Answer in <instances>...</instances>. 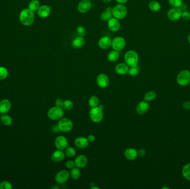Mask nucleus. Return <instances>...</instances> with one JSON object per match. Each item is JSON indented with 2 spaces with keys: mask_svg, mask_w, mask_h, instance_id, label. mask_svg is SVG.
Masks as SVG:
<instances>
[{
  "mask_svg": "<svg viewBox=\"0 0 190 189\" xmlns=\"http://www.w3.org/2000/svg\"><path fill=\"white\" fill-rule=\"evenodd\" d=\"M0 189H11L12 185L10 182L7 181H5L1 182L0 184Z\"/></svg>",
  "mask_w": 190,
  "mask_h": 189,
  "instance_id": "obj_40",
  "label": "nucleus"
},
{
  "mask_svg": "<svg viewBox=\"0 0 190 189\" xmlns=\"http://www.w3.org/2000/svg\"><path fill=\"white\" fill-rule=\"evenodd\" d=\"M104 2H105V3H109V2H111L112 0H102Z\"/></svg>",
  "mask_w": 190,
  "mask_h": 189,
  "instance_id": "obj_50",
  "label": "nucleus"
},
{
  "mask_svg": "<svg viewBox=\"0 0 190 189\" xmlns=\"http://www.w3.org/2000/svg\"><path fill=\"white\" fill-rule=\"evenodd\" d=\"M182 173L185 179L190 180V163H188L183 166Z\"/></svg>",
  "mask_w": 190,
  "mask_h": 189,
  "instance_id": "obj_30",
  "label": "nucleus"
},
{
  "mask_svg": "<svg viewBox=\"0 0 190 189\" xmlns=\"http://www.w3.org/2000/svg\"><path fill=\"white\" fill-rule=\"evenodd\" d=\"M120 57V53L119 51L113 50L111 51L107 55V59L111 62H115L119 60Z\"/></svg>",
  "mask_w": 190,
  "mask_h": 189,
  "instance_id": "obj_26",
  "label": "nucleus"
},
{
  "mask_svg": "<svg viewBox=\"0 0 190 189\" xmlns=\"http://www.w3.org/2000/svg\"><path fill=\"white\" fill-rule=\"evenodd\" d=\"M11 102L7 99H4L0 102V113L6 114L11 108Z\"/></svg>",
  "mask_w": 190,
  "mask_h": 189,
  "instance_id": "obj_23",
  "label": "nucleus"
},
{
  "mask_svg": "<svg viewBox=\"0 0 190 189\" xmlns=\"http://www.w3.org/2000/svg\"><path fill=\"white\" fill-rule=\"evenodd\" d=\"M40 7V4L38 0H32L29 4V9L33 11L38 10Z\"/></svg>",
  "mask_w": 190,
  "mask_h": 189,
  "instance_id": "obj_32",
  "label": "nucleus"
},
{
  "mask_svg": "<svg viewBox=\"0 0 190 189\" xmlns=\"http://www.w3.org/2000/svg\"><path fill=\"white\" fill-rule=\"evenodd\" d=\"M67 139L63 136H59L57 137L55 140V145L57 149L63 150L68 147Z\"/></svg>",
  "mask_w": 190,
  "mask_h": 189,
  "instance_id": "obj_12",
  "label": "nucleus"
},
{
  "mask_svg": "<svg viewBox=\"0 0 190 189\" xmlns=\"http://www.w3.org/2000/svg\"><path fill=\"white\" fill-rule=\"evenodd\" d=\"M70 177V174L66 170H62L57 172L55 180L58 184H62L67 182Z\"/></svg>",
  "mask_w": 190,
  "mask_h": 189,
  "instance_id": "obj_9",
  "label": "nucleus"
},
{
  "mask_svg": "<svg viewBox=\"0 0 190 189\" xmlns=\"http://www.w3.org/2000/svg\"><path fill=\"white\" fill-rule=\"evenodd\" d=\"M85 41L84 37L78 36L72 41V46L75 49H80L84 46Z\"/></svg>",
  "mask_w": 190,
  "mask_h": 189,
  "instance_id": "obj_24",
  "label": "nucleus"
},
{
  "mask_svg": "<svg viewBox=\"0 0 190 189\" xmlns=\"http://www.w3.org/2000/svg\"><path fill=\"white\" fill-rule=\"evenodd\" d=\"M183 107L185 109H187V110L190 109V102L187 101V102H184V103L183 104Z\"/></svg>",
  "mask_w": 190,
  "mask_h": 189,
  "instance_id": "obj_45",
  "label": "nucleus"
},
{
  "mask_svg": "<svg viewBox=\"0 0 190 189\" xmlns=\"http://www.w3.org/2000/svg\"><path fill=\"white\" fill-rule=\"evenodd\" d=\"M8 76V70L3 67H0V79H5Z\"/></svg>",
  "mask_w": 190,
  "mask_h": 189,
  "instance_id": "obj_38",
  "label": "nucleus"
},
{
  "mask_svg": "<svg viewBox=\"0 0 190 189\" xmlns=\"http://www.w3.org/2000/svg\"><path fill=\"white\" fill-rule=\"evenodd\" d=\"M182 11L179 7H173L170 9L167 13V17L171 21H176L181 17Z\"/></svg>",
  "mask_w": 190,
  "mask_h": 189,
  "instance_id": "obj_10",
  "label": "nucleus"
},
{
  "mask_svg": "<svg viewBox=\"0 0 190 189\" xmlns=\"http://www.w3.org/2000/svg\"><path fill=\"white\" fill-rule=\"evenodd\" d=\"M74 107V103L70 100H66L63 102V104L62 108L65 110H71Z\"/></svg>",
  "mask_w": 190,
  "mask_h": 189,
  "instance_id": "obj_34",
  "label": "nucleus"
},
{
  "mask_svg": "<svg viewBox=\"0 0 190 189\" xmlns=\"http://www.w3.org/2000/svg\"><path fill=\"white\" fill-rule=\"evenodd\" d=\"M91 3L87 0H82L78 5V10L80 13H86L90 10Z\"/></svg>",
  "mask_w": 190,
  "mask_h": 189,
  "instance_id": "obj_17",
  "label": "nucleus"
},
{
  "mask_svg": "<svg viewBox=\"0 0 190 189\" xmlns=\"http://www.w3.org/2000/svg\"><path fill=\"white\" fill-rule=\"evenodd\" d=\"M125 63L130 67L136 66L138 63L139 57L136 52L133 50L127 51L124 57Z\"/></svg>",
  "mask_w": 190,
  "mask_h": 189,
  "instance_id": "obj_2",
  "label": "nucleus"
},
{
  "mask_svg": "<svg viewBox=\"0 0 190 189\" xmlns=\"http://www.w3.org/2000/svg\"><path fill=\"white\" fill-rule=\"evenodd\" d=\"M1 120L2 123L5 125H10L12 123V119L10 116L4 115L1 117Z\"/></svg>",
  "mask_w": 190,
  "mask_h": 189,
  "instance_id": "obj_35",
  "label": "nucleus"
},
{
  "mask_svg": "<svg viewBox=\"0 0 190 189\" xmlns=\"http://www.w3.org/2000/svg\"><path fill=\"white\" fill-rule=\"evenodd\" d=\"M66 166L67 168L70 169H72L76 166L74 161H72V160L67 161L66 163Z\"/></svg>",
  "mask_w": 190,
  "mask_h": 189,
  "instance_id": "obj_42",
  "label": "nucleus"
},
{
  "mask_svg": "<svg viewBox=\"0 0 190 189\" xmlns=\"http://www.w3.org/2000/svg\"><path fill=\"white\" fill-rule=\"evenodd\" d=\"M150 109L149 103L146 101H142L140 102L136 107V112L139 115H144Z\"/></svg>",
  "mask_w": 190,
  "mask_h": 189,
  "instance_id": "obj_13",
  "label": "nucleus"
},
{
  "mask_svg": "<svg viewBox=\"0 0 190 189\" xmlns=\"http://www.w3.org/2000/svg\"><path fill=\"white\" fill-rule=\"evenodd\" d=\"M65 155L68 157L72 158V157L74 156V155H76V150L74 147H67L65 149Z\"/></svg>",
  "mask_w": 190,
  "mask_h": 189,
  "instance_id": "obj_36",
  "label": "nucleus"
},
{
  "mask_svg": "<svg viewBox=\"0 0 190 189\" xmlns=\"http://www.w3.org/2000/svg\"><path fill=\"white\" fill-rule=\"evenodd\" d=\"M169 5L173 7H179L182 4V0H169Z\"/></svg>",
  "mask_w": 190,
  "mask_h": 189,
  "instance_id": "obj_39",
  "label": "nucleus"
},
{
  "mask_svg": "<svg viewBox=\"0 0 190 189\" xmlns=\"http://www.w3.org/2000/svg\"><path fill=\"white\" fill-rule=\"evenodd\" d=\"M59 130L63 133H68L73 129L74 124L70 119L67 118H62L57 124Z\"/></svg>",
  "mask_w": 190,
  "mask_h": 189,
  "instance_id": "obj_4",
  "label": "nucleus"
},
{
  "mask_svg": "<svg viewBox=\"0 0 190 189\" xmlns=\"http://www.w3.org/2000/svg\"><path fill=\"white\" fill-rule=\"evenodd\" d=\"M188 41L189 42V43L190 44V34H189V35L188 36Z\"/></svg>",
  "mask_w": 190,
  "mask_h": 189,
  "instance_id": "obj_51",
  "label": "nucleus"
},
{
  "mask_svg": "<svg viewBox=\"0 0 190 189\" xmlns=\"http://www.w3.org/2000/svg\"><path fill=\"white\" fill-rule=\"evenodd\" d=\"M127 14V9L123 4H118L113 8V17L118 20H123Z\"/></svg>",
  "mask_w": 190,
  "mask_h": 189,
  "instance_id": "obj_5",
  "label": "nucleus"
},
{
  "mask_svg": "<svg viewBox=\"0 0 190 189\" xmlns=\"http://www.w3.org/2000/svg\"><path fill=\"white\" fill-rule=\"evenodd\" d=\"M108 27L112 32L119 31L120 28V21L116 18H111L108 21Z\"/></svg>",
  "mask_w": 190,
  "mask_h": 189,
  "instance_id": "obj_19",
  "label": "nucleus"
},
{
  "mask_svg": "<svg viewBox=\"0 0 190 189\" xmlns=\"http://www.w3.org/2000/svg\"><path fill=\"white\" fill-rule=\"evenodd\" d=\"M47 116L52 120H58L63 116V109L61 107L55 106L49 109L47 112Z\"/></svg>",
  "mask_w": 190,
  "mask_h": 189,
  "instance_id": "obj_6",
  "label": "nucleus"
},
{
  "mask_svg": "<svg viewBox=\"0 0 190 189\" xmlns=\"http://www.w3.org/2000/svg\"><path fill=\"white\" fill-rule=\"evenodd\" d=\"M124 156L128 160H135L137 157V150L134 148H127L124 151Z\"/></svg>",
  "mask_w": 190,
  "mask_h": 189,
  "instance_id": "obj_18",
  "label": "nucleus"
},
{
  "mask_svg": "<svg viewBox=\"0 0 190 189\" xmlns=\"http://www.w3.org/2000/svg\"><path fill=\"white\" fill-rule=\"evenodd\" d=\"M137 156H139L140 157L144 156L146 154V151L144 149H140L137 151Z\"/></svg>",
  "mask_w": 190,
  "mask_h": 189,
  "instance_id": "obj_43",
  "label": "nucleus"
},
{
  "mask_svg": "<svg viewBox=\"0 0 190 189\" xmlns=\"http://www.w3.org/2000/svg\"></svg>",
  "mask_w": 190,
  "mask_h": 189,
  "instance_id": "obj_55",
  "label": "nucleus"
},
{
  "mask_svg": "<svg viewBox=\"0 0 190 189\" xmlns=\"http://www.w3.org/2000/svg\"><path fill=\"white\" fill-rule=\"evenodd\" d=\"M179 8L182 10V11H186L187 8V7L186 5L182 3L181 5L179 6Z\"/></svg>",
  "mask_w": 190,
  "mask_h": 189,
  "instance_id": "obj_47",
  "label": "nucleus"
},
{
  "mask_svg": "<svg viewBox=\"0 0 190 189\" xmlns=\"http://www.w3.org/2000/svg\"><path fill=\"white\" fill-rule=\"evenodd\" d=\"M181 17L184 20H188L190 19V12L187 11H184L182 13Z\"/></svg>",
  "mask_w": 190,
  "mask_h": 189,
  "instance_id": "obj_41",
  "label": "nucleus"
},
{
  "mask_svg": "<svg viewBox=\"0 0 190 189\" xmlns=\"http://www.w3.org/2000/svg\"><path fill=\"white\" fill-rule=\"evenodd\" d=\"M51 8L49 6L43 5L39 8L37 11V14L40 17H47L51 14Z\"/></svg>",
  "mask_w": 190,
  "mask_h": 189,
  "instance_id": "obj_21",
  "label": "nucleus"
},
{
  "mask_svg": "<svg viewBox=\"0 0 190 189\" xmlns=\"http://www.w3.org/2000/svg\"><path fill=\"white\" fill-rule=\"evenodd\" d=\"M87 138L88 141H89L90 143V142H91V143H92V142H93V141H94L95 140V135H92V134L89 135Z\"/></svg>",
  "mask_w": 190,
  "mask_h": 189,
  "instance_id": "obj_46",
  "label": "nucleus"
},
{
  "mask_svg": "<svg viewBox=\"0 0 190 189\" xmlns=\"http://www.w3.org/2000/svg\"><path fill=\"white\" fill-rule=\"evenodd\" d=\"M88 105L91 108H95L99 105V99L95 95L91 96L88 100Z\"/></svg>",
  "mask_w": 190,
  "mask_h": 189,
  "instance_id": "obj_29",
  "label": "nucleus"
},
{
  "mask_svg": "<svg viewBox=\"0 0 190 189\" xmlns=\"http://www.w3.org/2000/svg\"><path fill=\"white\" fill-rule=\"evenodd\" d=\"M65 153L63 152V150L58 149L57 150L55 151L51 155V159L53 162L59 163L63 160L65 157Z\"/></svg>",
  "mask_w": 190,
  "mask_h": 189,
  "instance_id": "obj_20",
  "label": "nucleus"
},
{
  "mask_svg": "<svg viewBox=\"0 0 190 189\" xmlns=\"http://www.w3.org/2000/svg\"><path fill=\"white\" fill-rule=\"evenodd\" d=\"M190 72L188 70H182L177 77V83L182 86H186L190 83Z\"/></svg>",
  "mask_w": 190,
  "mask_h": 189,
  "instance_id": "obj_7",
  "label": "nucleus"
},
{
  "mask_svg": "<svg viewBox=\"0 0 190 189\" xmlns=\"http://www.w3.org/2000/svg\"><path fill=\"white\" fill-rule=\"evenodd\" d=\"M81 176V172L80 168L78 167L74 168L71 169L70 172V176L74 180H78Z\"/></svg>",
  "mask_w": 190,
  "mask_h": 189,
  "instance_id": "obj_28",
  "label": "nucleus"
},
{
  "mask_svg": "<svg viewBox=\"0 0 190 189\" xmlns=\"http://www.w3.org/2000/svg\"><path fill=\"white\" fill-rule=\"evenodd\" d=\"M75 165L78 168H84L88 163L87 157L84 155H80L74 160Z\"/></svg>",
  "mask_w": 190,
  "mask_h": 189,
  "instance_id": "obj_14",
  "label": "nucleus"
},
{
  "mask_svg": "<svg viewBox=\"0 0 190 189\" xmlns=\"http://www.w3.org/2000/svg\"><path fill=\"white\" fill-rule=\"evenodd\" d=\"M63 102H64V101H63V100H62L61 98H59V99H57L56 101L55 105L62 108V106H63Z\"/></svg>",
  "mask_w": 190,
  "mask_h": 189,
  "instance_id": "obj_44",
  "label": "nucleus"
},
{
  "mask_svg": "<svg viewBox=\"0 0 190 189\" xmlns=\"http://www.w3.org/2000/svg\"><path fill=\"white\" fill-rule=\"evenodd\" d=\"M112 7H108L106 8V10L103 11L100 16L101 19L102 21H108L112 17Z\"/></svg>",
  "mask_w": 190,
  "mask_h": 189,
  "instance_id": "obj_25",
  "label": "nucleus"
},
{
  "mask_svg": "<svg viewBox=\"0 0 190 189\" xmlns=\"http://www.w3.org/2000/svg\"><path fill=\"white\" fill-rule=\"evenodd\" d=\"M169 189V187H162V189Z\"/></svg>",
  "mask_w": 190,
  "mask_h": 189,
  "instance_id": "obj_53",
  "label": "nucleus"
},
{
  "mask_svg": "<svg viewBox=\"0 0 190 189\" xmlns=\"http://www.w3.org/2000/svg\"><path fill=\"white\" fill-rule=\"evenodd\" d=\"M139 72H140V68L139 67L136 66L130 67V68H129L128 70V73L132 77H136L139 74Z\"/></svg>",
  "mask_w": 190,
  "mask_h": 189,
  "instance_id": "obj_33",
  "label": "nucleus"
},
{
  "mask_svg": "<svg viewBox=\"0 0 190 189\" xmlns=\"http://www.w3.org/2000/svg\"><path fill=\"white\" fill-rule=\"evenodd\" d=\"M87 1H91L92 0H87Z\"/></svg>",
  "mask_w": 190,
  "mask_h": 189,
  "instance_id": "obj_54",
  "label": "nucleus"
},
{
  "mask_svg": "<svg viewBox=\"0 0 190 189\" xmlns=\"http://www.w3.org/2000/svg\"><path fill=\"white\" fill-rule=\"evenodd\" d=\"M126 46V41L122 37H116L112 40L111 46L113 49L117 51H121Z\"/></svg>",
  "mask_w": 190,
  "mask_h": 189,
  "instance_id": "obj_8",
  "label": "nucleus"
},
{
  "mask_svg": "<svg viewBox=\"0 0 190 189\" xmlns=\"http://www.w3.org/2000/svg\"><path fill=\"white\" fill-rule=\"evenodd\" d=\"M112 39L109 36H103L100 39L98 42V45L100 48L107 49L111 46Z\"/></svg>",
  "mask_w": 190,
  "mask_h": 189,
  "instance_id": "obj_15",
  "label": "nucleus"
},
{
  "mask_svg": "<svg viewBox=\"0 0 190 189\" xmlns=\"http://www.w3.org/2000/svg\"><path fill=\"white\" fill-rule=\"evenodd\" d=\"M89 143L90 142L88 141L87 138L84 137H78L74 140V145L76 147L82 149L87 147Z\"/></svg>",
  "mask_w": 190,
  "mask_h": 189,
  "instance_id": "obj_16",
  "label": "nucleus"
},
{
  "mask_svg": "<svg viewBox=\"0 0 190 189\" xmlns=\"http://www.w3.org/2000/svg\"><path fill=\"white\" fill-rule=\"evenodd\" d=\"M91 188L92 189H99V187H95V186H94V187H92Z\"/></svg>",
  "mask_w": 190,
  "mask_h": 189,
  "instance_id": "obj_52",
  "label": "nucleus"
},
{
  "mask_svg": "<svg viewBox=\"0 0 190 189\" xmlns=\"http://www.w3.org/2000/svg\"><path fill=\"white\" fill-rule=\"evenodd\" d=\"M129 67L126 63H119L115 67L116 73L119 75H125L128 73Z\"/></svg>",
  "mask_w": 190,
  "mask_h": 189,
  "instance_id": "obj_22",
  "label": "nucleus"
},
{
  "mask_svg": "<svg viewBox=\"0 0 190 189\" xmlns=\"http://www.w3.org/2000/svg\"><path fill=\"white\" fill-rule=\"evenodd\" d=\"M128 0H116V1L118 2L119 3L121 4H124L126 3Z\"/></svg>",
  "mask_w": 190,
  "mask_h": 189,
  "instance_id": "obj_48",
  "label": "nucleus"
},
{
  "mask_svg": "<svg viewBox=\"0 0 190 189\" xmlns=\"http://www.w3.org/2000/svg\"><path fill=\"white\" fill-rule=\"evenodd\" d=\"M52 189H60V187L59 186H53V187H52Z\"/></svg>",
  "mask_w": 190,
  "mask_h": 189,
  "instance_id": "obj_49",
  "label": "nucleus"
},
{
  "mask_svg": "<svg viewBox=\"0 0 190 189\" xmlns=\"http://www.w3.org/2000/svg\"><path fill=\"white\" fill-rule=\"evenodd\" d=\"M77 33H78V36L84 37L86 35V29L84 26H80L77 28Z\"/></svg>",
  "mask_w": 190,
  "mask_h": 189,
  "instance_id": "obj_37",
  "label": "nucleus"
},
{
  "mask_svg": "<svg viewBox=\"0 0 190 189\" xmlns=\"http://www.w3.org/2000/svg\"><path fill=\"white\" fill-rule=\"evenodd\" d=\"M149 8L153 12H157L161 9V4L157 1H152L148 5Z\"/></svg>",
  "mask_w": 190,
  "mask_h": 189,
  "instance_id": "obj_27",
  "label": "nucleus"
},
{
  "mask_svg": "<svg viewBox=\"0 0 190 189\" xmlns=\"http://www.w3.org/2000/svg\"><path fill=\"white\" fill-rule=\"evenodd\" d=\"M89 116L93 122L100 123L103 119V109L100 108L99 106L95 108H92L90 110Z\"/></svg>",
  "mask_w": 190,
  "mask_h": 189,
  "instance_id": "obj_3",
  "label": "nucleus"
},
{
  "mask_svg": "<svg viewBox=\"0 0 190 189\" xmlns=\"http://www.w3.org/2000/svg\"><path fill=\"white\" fill-rule=\"evenodd\" d=\"M157 96L156 93L154 91H149L144 95V100L146 102H151Z\"/></svg>",
  "mask_w": 190,
  "mask_h": 189,
  "instance_id": "obj_31",
  "label": "nucleus"
},
{
  "mask_svg": "<svg viewBox=\"0 0 190 189\" xmlns=\"http://www.w3.org/2000/svg\"><path fill=\"white\" fill-rule=\"evenodd\" d=\"M96 82L99 87L105 88L109 85V78L105 74H100L96 78Z\"/></svg>",
  "mask_w": 190,
  "mask_h": 189,
  "instance_id": "obj_11",
  "label": "nucleus"
},
{
  "mask_svg": "<svg viewBox=\"0 0 190 189\" xmlns=\"http://www.w3.org/2000/svg\"><path fill=\"white\" fill-rule=\"evenodd\" d=\"M20 20L21 23L25 26L32 25L35 20V16L32 11L30 9H24L20 14Z\"/></svg>",
  "mask_w": 190,
  "mask_h": 189,
  "instance_id": "obj_1",
  "label": "nucleus"
}]
</instances>
